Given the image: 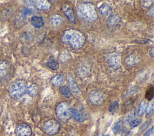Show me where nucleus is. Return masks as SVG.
Segmentation results:
<instances>
[{
	"mask_svg": "<svg viewBox=\"0 0 154 136\" xmlns=\"http://www.w3.org/2000/svg\"><path fill=\"white\" fill-rule=\"evenodd\" d=\"M94 136H98V135H97V134H96Z\"/></svg>",
	"mask_w": 154,
	"mask_h": 136,
	"instance_id": "79ce46f5",
	"label": "nucleus"
},
{
	"mask_svg": "<svg viewBox=\"0 0 154 136\" xmlns=\"http://www.w3.org/2000/svg\"><path fill=\"white\" fill-rule=\"evenodd\" d=\"M15 133L17 136H30L32 134V130L29 125L20 123L16 126Z\"/></svg>",
	"mask_w": 154,
	"mask_h": 136,
	"instance_id": "1a4fd4ad",
	"label": "nucleus"
},
{
	"mask_svg": "<svg viewBox=\"0 0 154 136\" xmlns=\"http://www.w3.org/2000/svg\"><path fill=\"white\" fill-rule=\"evenodd\" d=\"M31 23L35 28H40L44 25V20L42 16H34L31 19Z\"/></svg>",
	"mask_w": 154,
	"mask_h": 136,
	"instance_id": "4468645a",
	"label": "nucleus"
},
{
	"mask_svg": "<svg viewBox=\"0 0 154 136\" xmlns=\"http://www.w3.org/2000/svg\"><path fill=\"white\" fill-rule=\"evenodd\" d=\"M153 132V126H152L150 129H149L144 135V136H150Z\"/></svg>",
	"mask_w": 154,
	"mask_h": 136,
	"instance_id": "4c0bfd02",
	"label": "nucleus"
},
{
	"mask_svg": "<svg viewBox=\"0 0 154 136\" xmlns=\"http://www.w3.org/2000/svg\"><path fill=\"white\" fill-rule=\"evenodd\" d=\"M72 116L77 121L79 122H83L85 120V117L83 113L79 110L75 108H71Z\"/></svg>",
	"mask_w": 154,
	"mask_h": 136,
	"instance_id": "dca6fc26",
	"label": "nucleus"
},
{
	"mask_svg": "<svg viewBox=\"0 0 154 136\" xmlns=\"http://www.w3.org/2000/svg\"><path fill=\"white\" fill-rule=\"evenodd\" d=\"M27 83L23 80H17L9 86L8 92L10 96L15 100L20 99L26 92Z\"/></svg>",
	"mask_w": 154,
	"mask_h": 136,
	"instance_id": "7ed1b4c3",
	"label": "nucleus"
},
{
	"mask_svg": "<svg viewBox=\"0 0 154 136\" xmlns=\"http://www.w3.org/2000/svg\"><path fill=\"white\" fill-rule=\"evenodd\" d=\"M36 9L47 10H49L52 5L48 1H32Z\"/></svg>",
	"mask_w": 154,
	"mask_h": 136,
	"instance_id": "f8f14e48",
	"label": "nucleus"
},
{
	"mask_svg": "<svg viewBox=\"0 0 154 136\" xmlns=\"http://www.w3.org/2000/svg\"><path fill=\"white\" fill-rule=\"evenodd\" d=\"M61 41L64 44L70 46L72 48L78 49L84 44L85 38L81 32L76 29H69L63 33Z\"/></svg>",
	"mask_w": 154,
	"mask_h": 136,
	"instance_id": "f257e3e1",
	"label": "nucleus"
},
{
	"mask_svg": "<svg viewBox=\"0 0 154 136\" xmlns=\"http://www.w3.org/2000/svg\"><path fill=\"white\" fill-rule=\"evenodd\" d=\"M154 49H153V47H152L151 49H150V50L149 51V55L151 56V57H153V55H154Z\"/></svg>",
	"mask_w": 154,
	"mask_h": 136,
	"instance_id": "ea45409f",
	"label": "nucleus"
},
{
	"mask_svg": "<svg viewBox=\"0 0 154 136\" xmlns=\"http://www.w3.org/2000/svg\"><path fill=\"white\" fill-rule=\"evenodd\" d=\"M71 107L66 101H61L56 107V114L58 119L63 122H67L72 117Z\"/></svg>",
	"mask_w": 154,
	"mask_h": 136,
	"instance_id": "20e7f679",
	"label": "nucleus"
},
{
	"mask_svg": "<svg viewBox=\"0 0 154 136\" xmlns=\"http://www.w3.org/2000/svg\"><path fill=\"white\" fill-rule=\"evenodd\" d=\"M153 111V101H151L148 104L146 108V113L147 116H150Z\"/></svg>",
	"mask_w": 154,
	"mask_h": 136,
	"instance_id": "cd10ccee",
	"label": "nucleus"
},
{
	"mask_svg": "<svg viewBox=\"0 0 154 136\" xmlns=\"http://www.w3.org/2000/svg\"><path fill=\"white\" fill-rule=\"evenodd\" d=\"M60 123L55 119H51L46 120L42 124L43 131L48 135H55L60 129Z\"/></svg>",
	"mask_w": 154,
	"mask_h": 136,
	"instance_id": "39448f33",
	"label": "nucleus"
},
{
	"mask_svg": "<svg viewBox=\"0 0 154 136\" xmlns=\"http://www.w3.org/2000/svg\"><path fill=\"white\" fill-rule=\"evenodd\" d=\"M146 101L144 100H143L140 102L138 109V116H142L144 113V110L146 108Z\"/></svg>",
	"mask_w": 154,
	"mask_h": 136,
	"instance_id": "a878e982",
	"label": "nucleus"
},
{
	"mask_svg": "<svg viewBox=\"0 0 154 136\" xmlns=\"http://www.w3.org/2000/svg\"><path fill=\"white\" fill-rule=\"evenodd\" d=\"M62 10L64 14H65V16L67 17V19L70 22H71L72 23L76 22V18H75L73 11L69 4H63L62 5Z\"/></svg>",
	"mask_w": 154,
	"mask_h": 136,
	"instance_id": "9d476101",
	"label": "nucleus"
},
{
	"mask_svg": "<svg viewBox=\"0 0 154 136\" xmlns=\"http://www.w3.org/2000/svg\"><path fill=\"white\" fill-rule=\"evenodd\" d=\"M154 96V87L153 85H150L148 87V88L146 90V94H145V98L147 101H151Z\"/></svg>",
	"mask_w": 154,
	"mask_h": 136,
	"instance_id": "5701e85b",
	"label": "nucleus"
},
{
	"mask_svg": "<svg viewBox=\"0 0 154 136\" xmlns=\"http://www.w3.org/2000/svg\"><path fill=\"white\" fill-rule=\"evenodd\" d=\"M147 15L151 17H153V7H151V8L148 11Z\"/></svg>",
	"mask_w": 154,
	"mask_h": 136,
	"instance_id": "58836bf2",
	"label": "nucleus"
},
{
	"mask_svg": "<svg viewBox=\"0 0 154 136\" xmlns=\"http://www.w3.org/2000/svg\"><path fill=\"white\" fill-rule=\"evenodd\" d=\"M129 118L130 119H134L136 116V109H135V107H132V108L131 109V113H130V114L129 115Z\"/></svg>",
	"mask_w": 154,
	"mask_h": 136,
	"instance_id": "72a5a7b5",
	"label": "nucleus"
},
{
	"mask_svg": "<svg viewBox=\"0 0 154 136\" xmlns=\"http://www.w3.org/2000/svg\"><path fill=\"white\" fill-rule=\"evenodd\" d=\"M121 125H122V121H118L116 123H114V125H113V126L112 128V132L114 134H116L119 131V129L121 127Z\"/></svg>",
	"mask_w": 154,
	"mask_h": 136,
	"instance_id": "7c9ffc66",
	"label": "nucleus"
},
{
	"mask_svg": "<svg viewBox=\"0 0 154 136\" xmlns=\"http://www.w3.org/2000/svg\"><path fill=\"white\" fill-rule=\"evenodd\" d=\"M100 13L104 17H108L111 15L112 8L106 4H102L99 8Z\"/></svg>",
	"mask_w": 154,
	"mask_h": 136,
	"instance_id": "6ab92c4d",
	"label": "nucleus"
},
{
	"mask_svg": "<svg viewBox=\"0 0 154 136\" xmlns=\"http://www.w3.org/2000/svg\"><path fill=\"white\" fill-rule=\"evenodd\" d=\"M137 87L136 86H134L132 87L129 90V91L128 92V95H132V94L135 93V92H137Z\"/></svg>",
	"mask_w": 154,
	"mask_h": 136,
	"instance_id": "f704fd0d",
	"label": "nucleus"
},
{
	"mask_svg": "<svg viewBox=\"0 0 154 136\" xmlns=\"http://www.w3.org/2000/svg\"><path fill=\"white\" fill-rule=\"evenodd\" d=\"M46 65L53 70H57L59 68V64L56 61H48L46 63Z\"/></svg>",
	"mask_w": 154,
	"mask_h": 136,
	"instance_id": "bb28decb",
	"label": "nucleus"
},
{
	"mask_svg": "<svg viewBox=\"0 0 154 136\" xmlns=\"http://www.w3.org/2000/svg\"><path fill=\"white\" fill-rule=\"evenodd\" d=\"M139 61V57L136 54L134 53L129 55L125 60V62L128 66H134L137 64Z\"/></svg>",
	"mask_w": 154,
	"mask_h": 136,
	"instance_id": "a211bd4d",
	"label": "nucleus"
},
{
	"mask_svg": "<svg viewBox=\"0 0 154 136\" xmlns=\"http://www.w3.org/2000/svg\"><path fill=\"white\" fill-rule=\"evenodd\" d=\"M102 136H109V135H102Z\"/></svg>",
	"mask_w": 154,
	"mask_h": 136,
	"instance_id": "a19ab883",
	"label": "nucleus"
},
{
	"mask_svg": "<svg viewBox=\"0 0 154 136\" xmlns=\"http://www.w3.org/2000/svg\"><path fill=\"white\" fill-rule=\"evenodd\" d=\"M108 64L114 69H117L121 67V56L117 52L111 53L108 57Z\"/></svg>",
	"mask_w": 154,
	"mask_h": 136,
	"instance_id": "6e6552de",
	"label": "nucleus"
},
{
	"mask_svg": "<svg viewBox=\"0 0 154 136\" xmlns=\"http://www.w3.org/2000/svg\"><path fill=\"white\" fill-rule=\"evenodd\" d=\"M78 16L88 22H93L97 20V14L95 7L90 3H81L76 7Z\"/></svg>",
	"mask_w": 154,
	"mask_h": 136,
	"instance_id": "f03ea898",
	"label": "nucleus"
},
{
	"mask_svg": "<svg viewBox=\"0 0 154 136\" xmlns=\"http://www.w3.org/2000/svg\"><path fill=\"white\" fill-rule=\"evenodd\" d=\"M120 17L117 14H112L107 20V25L109 27H114L120 22Z\"/></svg>",
	"mask_w": 154,
	"mask_h": 136,
	"instance_id": "f3484780",
	"label": "nucleus"
},
{
	"mask_svg": "<svg viewBox=\"0 0 154 136\" xmlns=\"http://www.w3.org/2000/svg\"><path fill=\"white\" fill-rule=\"evenodd\" d=\"M13 14V10L11 7H7L4 8L0 13V19L1 20H5V19L8 18Z\"/></svg>",
	"mask_w": 154,
	"mask_h": 136,
	"instance_id": "4be33fe9",
	"label": "nucleus"
},
{
	"mask_svg": "<svg viewBox=\"0 0 154 136\" xmlns=\"http://www.w3.org/2000/svg\"><path fill=\"white\" fill-rule=\"evenodd\" d=\"M64 21V19L63 17L58 14H52L50 17V22L52 26L57 27L60 26Z\"/></svg>",
	"mask_w": 154,
	"mask_h": 136,
	"instance_id": "ddd939ff",
	"label": "nucleus"
},
{
	"mask_svg": "<svg viewBox=\"0 0 154 136\" xmlns=\"http://www.w3.org/2000/svg\"><path fill=\"white\" fill-rule=\"evenodd\" d=\"M150 40H146V39H143V40H135L134 41V42L135 43H140V44H147V43H150Z\"/></svg>",
	"mask_w": 154,
	"mask_h": 136,
	"instance_id": "e433bc0d",
	"label": "nucleus"
},
{
	"mask_svg": "<svg viewBox=\"0 0 154 136\" xmlns=\"http://www.w3.org/2000/svg\"><path fill=\"white\" fill-rule=\"evenodd\" d=\"M59 89H60V91L61 93L63 95H64L66 98H69L70 97L71 93L70 92V90L69 89V88L66 86H64V85L61 86Z\"/></svg>",
	"mask_w": 154,
	"mask_h": 136,
	"instance_id": "393cba45",
	"label": "nucleus"
},
{
	"mask_svg": "<svg viewBox=\"0 0 154 136\" xmlns=\"http://www.w3.org/2000/svg\"><path fill=\"white\" fill-rule=\"evenodd\" d=\"M39 90V87L37 83H32L28 87L26 92L28 94L31 96H35L37 95Z\"/></svg>",
	"mask_w": 154,
	"mask_h": 136,
	"instance_id": "412c9836",
	"label": "nucleus"
},
{
	"mask_svg": "<svg viewBox=\"0 0 154 136\" xmlns=\"http://www.w3.org/2000/svg\"><path fill=\"white\" fill-rule=\"evenodd\" d=\"M31 13V11L28 9V8L23 7L20 12L18 13L14 20V26L16 28H20L25 24L26 21L27 16L29 15Z\"/></svg>",
	"mask_w": 154,
	"mask_h": 136,
	"instance_id": "0eeeda50",
	"label": "nucleus"
},
{
	"mask_svg": "<svg viewBox=\"0 0 154 136\" xmlns=\"http://www.w3.org/2000/svg\"><path fill=\"white\" fill-rule=\"evenodd\" d=\"M105 99V95L100 90L97 89L92 90L88 94V100L94 105H100Z\"/></svg>",
	"mask_w": 154,
	"mask_h": 136,
	"instance_id": "423d86ee",
	"label": "nucleus"
},
{
	"mask_svg": "<svg viewBox=\"0 0 154 136\" xmlns=\"http://www.w3.org/2000/svg\"><path fill=\"white\" fill-rule=\"evenodd\" d=\"M119 108V102L117 101H114L111 102L109 105V111L110 112H113L116 111Z\"/></svg>",
	"mask_w": 154,
	"mask_h": 136,
	"instance_id": "c756f323",
	"label": "nucleus"
},
{
	"mask_svg": "<svg viewBox=\"0 0 154 136\" xmlns=\"http://www.w3.org/2000/svg\"><path fill=\"white\" fill-rule=\"evenodd\" d=\"M25 2H26V4L28 6V9H29L31 11H35L36 10V8L35 7L34 3L32 2V1H25Z\"/></svg>",
	"mask_w": 154,
	"mask_h": 136,
	"instance_id": "473e14b6",
	"label": "nucleus"
},
{
	"mask_svg": "<svg viewBox=\"0 0 154 136\" xmlns=\"http://www.w3.org/2000/svg\"><path fill=\"white\" fill-rule=\"evenodd\" d=\"M65 81V77L63 74L58 73L55 75L51 78V83L54 86H60L64 83Z\"/></svg>",
	"mask_w": 154,
	"mask_h": 136,
	"instance_id": "2eb2a0df",
	"label": "nucleus"
},
{
	"mask_svg": "<svg viewBox=\"0 0 154 136\" xmlns=\"http://www.w3.org/2000/svg\"><path fill=\"white\" fill-rule=\"evenodd\" d=\"M134 103V100L132 98H129V99L126 100L123 104L122 106V111L123 112H126L127 111L129 110L131 107L132 106Z\"/></svg>",
	"mask_w": 154,
	"mask_h": 136,
	"instance_id": "b1692460",
	"label": "nucleus"
},
{
	"mask_svg": "<svg viewBox=\"0 0 154 136\" xmlns=\"http://www.w3.org/2000/svg\"><path fill=\"white\" fill-rule=\"evenodd\" d=\"M8 69V62L5 61H0V78H3L7 75Z\"/></svg>",
	"mask_w": 154,
	"mask_h": 136,
	"instance_id": "aec40b11",
	"label": "nucleus"
},
{
	"mask_svg": "<svg viewBox=\"0 0 154 136\" xmlns=\"http://www.w3.org/2000/svg\"><path fill=\"white\" fill-rule=\"evenodd\" d=\"M142 121H143L142 119L140 118L133 119L129 122V126L131 128H135V127L138 126L140 124H141Z\"/></svg>",
	"mask_w": 154,
	"mask_h": 136,
	"instance_id": "c85d7f7f",
	"label": "nucleus"
},
{
	"mask_svg": "<svg viewBox=\"0 0 154 136\" xmlns=\"http://www.w3.org/2000/svg\"><path fill=\"white\" fill-rule=\"evenodd\" d=\"M150 122H151V119H148V120H146L143 124H142V125L140 127V128H139V131H140V132H142V131H144V130L149 126Z\"/></svg>",
	"mask_w": 154,
	"mask_h": 136,
	"instance_id": "2f4dec72",
	"label": "nucleus"
},
{
	"mask_svg": "<svg viewBox=\"0 0 154 136\" xmlns=\"http://www.w3.org/2000/svg\"><path fill=\"white\" fill-rule=\"evenodd\" d=\"M153 2V1H142V2H143V3H141V5L144 7H149L150 5V4H152L150 2Z\"/></svg>",
	"mask_w": 154,
	"mask_h": 136,
	"instance_id": "c9c22d12",
	"label": "nucleus"
},
{
	"mask_svg": "<svg viewBox=\"0 0 154 136\" xmlns=\"http://www.w3.org/2000/svg\"><path fill=\"white\" fill-rule=\"evenodd\" d=\"M67 80H68L69 87L71 90L73 92V93H74L76 95H79L81 93L80 90L71 73H69L67 75Z\"/></svg>",
	"mask_w": 154,
	"mask_h": 136,
	"instance_id": "9b49d317",
	"label": "nucleus"
}]
</instances>
